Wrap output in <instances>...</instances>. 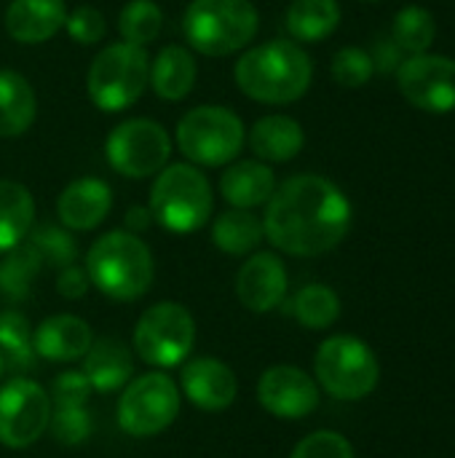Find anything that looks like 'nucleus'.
I'll use <instances>...</instances> for the list:
<instances>
[{"label": "nucleus", "instance_id": "f257e3e1", "mask_svg": "<svg viewBox=\"0 0 455 458\" xmlns=\"http://www.w3.org/2000/svg\"><path fill=\"white\" fill-rule=\"evenodd\" d=\"M351 228V204L327 177L298 174L276 185L265 204V239L295 258H316L335 250Z\"/></svg>", "mask_w": 455, "mask_h": 458}, {"label": "nucleus", "instance_id": "f03ea898", "mask_svg": "<svg viewBox=\"0 0 455 458\" xmlns=\"http://www.w3.org/2000/svg\"><path fill=\"white\" fill-rule=\"evenodd\" d=\"M314 78L311 56L295 40H268L247 48L236 67L233 81L241 94L263 105L298 102Z\"/></svg>", "mask_w": 455, "mask_h": 458}, {"label": "nucleus", "instance_id": "7ed1b4c3", "mask_svg": "<svg viewBox=\"0 0 455 458\" xmlns=\"http://www.w3.org/2000/svg\"><path fill=\"white\" fill-rule=\"evenodd\" d=\"M88 282L110 301L129 303L142 298L156 276L150 247L131 231L99 236L86 255Z\"/></svg>", "mask_w": 455, "mask_h": 458}, {"label": "nucleus", "instance_id": "20e7f679", "mask_svg": "<svg viewBox=\"0 0 455 458\" xmlns=\"http://www.w3.org/2000/svg\"><path fill=\"white\" fill-rule=\"evenodd\" d=\"M147 209L164 231L193 233L212 217V182L196 164H166L153 180Z\"/></svg>", "mask_w": 455, "mask_h": 458}, {"label": "nucleus", "instance_id": "39448f33", "mask_svg": "<svg viewBox=\"0 0 455 458\" xmlns=\"http://www.w3.org/2000/svg\"><path fill=\"white\" fill-rule=\"evenodd\" d=\"M260 27L249 0H190L182 13V32L193 51L204 56H231L247 48Z\"/></svg>", "mask_w": 455, "mask_h": 458}, {"label": "nucleus", "instance_id": "423d86ee", "mask_svg": "<svg viewBox=\"0 0 455 458\" xmlns=\"http://www.w3.org/2000/svg\"><path fill=\"white\" fill-rule=\"evenodd\" d=\"M150 56L147 48L131 43L105 46L86 72V91L102 113H121L131 107L147 89Z\"/></svg>", "mask_w": 455, "mask_h": 458}, {"label": "nucleus", "instance_id": "0eeeda50", "mask_svg": "<svg viewBox=\"0 0 455 458\" xmlns=\"http://www.w3.org/2000/svg\"><path fill=\"white\" fill-rule=\"evenodd\" d=\"M177 148L196 166H228L239 158L247 129L244 121L223 105H201L188 110L177 123Z\"/></svg>", "mask_w": 455, "mask_h": 458}, {"label": "nucleus", "instance_id": "6e6552de", "mask_svg": "<svg viewBox=\"0 0 455 458\" xmlns=\"http://www.w3.org/2000/svg\"><path fill=\"white\" fill-rule=\"evenodd\" d=\"M314 373L330 397L346 403L365 400L381 381L375 352L354 335H333L322 341L314 357Z\"/></svg>", "mask_w": 455, "mask_h": 458}, {"label": "nucleus", "instance_id": "1a4fd4ad", "mask_svg": "<svg viewBox=\"0 0 455 458\" xmlns=\"http://www.w3.org/2000/svg\"><path fill=\"white\" fill-rule=\"evenodd\" d=\"M196 344L193 314L174 301L150 306L134 327V352L156 368H174L188 360Z\"/></svg>", "mask_w": 455, "mask_h": 458}, {"label": "nucleus", "instance_id": "9d476101", "mask_svg": "<svg viewBox=\"0 0 455 458\" xmlns=\"http://www.w3.org/2000/svg\"><path fill=\"white\" fill-rule=\"evenodd\" d=\"M180 413V386L164 370L145 373L126 384L118 400V427L129 437H153L174 424Z\"/></svg>", "mask_w": 455, "mask_h": 458}, {"label": "nucleus", "instance_id": "9b49d317", "mask_svg": "<svg viewBox=\"0 0 455 458\" xmlns=\"http://www.w3.org/2000/svg\"><path fill=\"white\" fill-rule=\"evenodd\" d=\"M169 156L172 137L158 121L150 118H129L105 140V158L121 177H156L169 164Z\"/></svg>", "mask_w": 455, "mask_h": 458}, {"label": "nucleus", "instance_id": "f8f14e48", "mask_svg": "<svg viewBox=\"0 0 455 458\" xmlns=\"http://www.w3.org/2000/svg\"><path fill=\"white\" fill-rule=\"evenodd\" d=\"M51 421V397L46 389L24 376L0 386V443L13 451L35 445Z\"/></svg>", "mask_w": 455, "mask_h": 458}, {"label": "nucleus", "instance_id": "ddd939ff", "mask_svg": "<svg viewBox=\"0 0 455 458\" xmlns=\"http://www.w3.org/2000/svg\"><path fill=\"white\" fill-rule=\"evenodd\" d=\"M402 97L426 113L455 110V59L440 54H413L397 70Z\"/></svg>", "mask_w": 455, "mask_h": 458}, {"label": "nucleus", "instance_id": "4468645a", "mask_svg": "<svg viewBox=\"0 0 455 458\" xmlns=\"http://www.w3.org/2000/svg\"><path fill=\"white\" fill-rule=\"evenodd\" d=\"M257 400L276 419H306L319 408V384L295 365H274L257 381Z\"/></svg>", "mask_w": 455, "mask_h": 458}, {"label": "nucleus", "instance_id": "2eb2a0df", "mask_svg": "<svg viewBox=\"0 0 455 458\" xmlns=\"http://www.w3.org/2000/svg\"><path fill=\"white\" fill-rule=\"evenodd\" d=\"M287 268L274 252H252L236 276L239 303L255 314H268L284 303L287 295Z\"/></svg>", "mask_w": 455, "mask_h": 458}, {"label": "nucleus", "instance_id": "dca6fc26", "mask_svg": "<svg viewBox=\"0 0 455 458\" xmlns=\"http://www.w3.org/2000/svg\"><path fill=\"white\" fill-rule=\"evenodd\" d=\"M182 394L201 411H225L239 397V378L236 373L215 360V357H196L182 368L180 376Z\"/></svg>", "mask_w": 455, "mask_h": 458}, {"label": "nucleus", "instance_id": "f3484780", "mask_svg": "<svg viewBox=\"0 0 455 458\" xmlns=\"http://www.w3.org/2000/svg\"><path fill=\"white\" fill-rule=\"evenodd\" d=\"M113 209V191L99 177L72 180L56 199L59 225L67 231H94Z\"/></svg>", "mask_w": 455, "mask_h": 458}, {"label": "nucleus", "instance_id": "a211bd4d", "mask_svg": "<svg viewBox=\"0 0 455 458\" xmlns=\"http://www.w3.org/2000/svg\"><path fill=\"white\" fill-rule=\"evenodd\" d=\"M67 21L64 0H11L5 8V32L24 46L51 40Z\"/></svg>", "mask_w": 455, "mask_h": 458}, {"label": "nucleus", "instance_id": "6ab92c4d", "mask_svg": "<svg viewBox=\"0 0 455 458\" xmlns=\"http://www.w3.org/2000/svg\"><path fill=\"white\" fill-rule=\"evenodd\" d=\"M91 344H94V333L88 322L72 314L48 317L38 325V330H32V349L48 362L83 360Z\"/></svg>", "mask_w": 455, "mask_h": 458}, {"label": "nucleus", "instance_id": "aec40b11", "mask_svg": "<svg viewBox=\"0 0 455 458\" xmlns=\"http://www.w3.org/2000/svg\"><path fill=\"white\" fill-rule=\"evenodd\" d=\"M276 191L274 169L257 158L231 161L220 177V193L233 209H255L268 204Z\"/></svg>", "mask_w": 455, "mask_h": 458}, {"label": "nucleus", "instance_id": "412c9836", "mask_svg": "<svg viewBox=\"0 0 455 458\" xmlns=\"http://www.w3.org/2000/svg\"><path fill=\"white\" fill-rule=\"evenodd\" d=\"M247 142L252 148V153L257 156V161L263 164H284L292 161L306 142L303 126L292 118V115H263L255 121V126L247 134Z\"/></svg>", "mask_w": 455, "mask_h": 458}, {"label": "nucleus", "instance_id": "4be33fe9", "mask_svg": "<svg viewBox=\"0 0 455 458\" xmlns=\"http://www.w3.org/2000/svg\"><path fill=\"white\" fill-rule=\"evenodd\" d=\"M196 78H198V67H196V56L190 54V48L172 43V46H164L150 62L147 86H153L156 97L166 102H180L193 91Z\"/></svg>", "mask_w": 455, "mask_h": 458}, {"label": "nucleus", "instance_id": "5701e85b", "mask_svg": "<svg viewBox=\"0 0 455 458\" xmlns=\"http://www.w3.org/2000/svg\"><path fill=\"white\" fill-rule=\"evenodd\" d=\"M83 376L97 392H115L134 376V360L126 344L118 338H99L83 354Z\"/></svg>", "mask_w": 455, "mask_h": 458}, {"label": "nucleus", "instance_id": "b1692460", "mask_svg": "<svg viewBox=\"0 0 455 458\" xmlns=\"http://www.w3.org/2000/svg\"><path fill=\"white\" fill-rule=\"evenodd\" d=\"M38 115V99L29 81L0 67V137H21Z\"/></svg>", "mask_w": 455, "mask_h": 458}, {"label": "nucleus", "instance_id": "393cba45", "mask_svg": "<svg viewBox=\"0 0 455 458\" xmlns=\"http://www.w3.org/2000/svg\"><path fill=\"white\" fill-rule=\"evenodd\" d=\"M35 225L32 193L13 180H0V255L19 247Z\"/></svg>", "mask_w": 455, "mask_h": 458}, {"label": "nucleus", "instance_id": "a878e982", "mask_svg": "<svg viewBox=\"0 0 455 458\" xmlns=\"http://www.w3.org/2000/svg\"><path fill=\"white\" fill-rule=\"evenodd\" d=\"M263 239V220L252 209H228L212 223V244L225 255H249Z\"/></svg>", "mask_w": 455, "mask_h": 458}, {"label": "nucleus", "instance_id": "bb28decb", "mask_svg": "<svg viewBox=\"0 0 455 458\" xmlns=\"http://www.w3.org/2000/svg\"><path fill=\"white\" fill-rule=\"evenodd\" d=\"M341 24L338 0H292L287 8V30L298 43L330 38Z\"/></svg>", "mask_w": 455, "mask_h": 458}, {"label": "nucleus", "instance_id": "cd10ccee", "mask_svg": "<svg viewBox=\"0 0 455 458\" xmlns=\"http://www.w3.org/2000/svg\"><path fill=\"white\" fill-rule=\"evenodd\" d=\"M290 314L308 330H327L341 317V298L327 284H306L292 298Z\"/></svg>", "mask_w": 455, "mask_h": 458}, {"label": "nucleus", "instance_id": "c85d7f7f", "mask_svg": "<svg viewBox=\"0 0 455 458\" xmlns=\"http://www.w3.org/2000/svg\"><path fill=\"white\" fill-rule=\"evenodd\" d=\"M40 266H43L40 255L27 242H21L19 247L3 252V260H0V295L13 301V303L24 301L29 295V287H32Z\"/></svg>", "mask_w": 455, "mask_h": 458}, {"label": "nucleus", "instance_id": "c756f323", "mask_svg": "<svg viewBox=\"0 0 455 458\" xmlns=\"http://www.w3.org/2000/svg\"><path fill=\"white\" fill-rule=\"evenodd\" d=\"M164 30V11L156 0H129L118 16V32L123 43L147 46Z\"/></svg>", "mask_w": 455, "mask_h": 458}, {"label": "nucleus", "instance_id": "7c9ffc66", "mask_svg": "<svg viewBox=\"0 0 455 458\" xmlns=\"http://www.w3.org/2000/svg\"><path fill=\"white\" fill-rule=\"evenodd\" d=\"M32 327L19 311H0V354L5 370L21 373L32 368Z\"/></svg>", "mask_w": 455, "mask_h": 458}, {"label": "nucleus", "instance_id": "2f4dec72", "mask_svg": "<svg viewBox=\"0 0 455 458\" xmlns=\"http://www.w3.org/2000/svg\"><path fill=\"white\" fill-rule=\"evenodd\" d=\"M434 35H437V21L421 5H408L394 16L392 40L410 56L424 54L434 43Z\"/></svg>", "mask_w": 455, "mask_h": 458}, {"label": "nucleus", "instance_id": "473e14b6", "mask_svg": "<svg viewBox=\"0 0 455 458\" xmlns=\"http://www.w3.org/2000/svg\"><path fill=\"white\" fill-rule=\"evenodd\" d=\"M24 242L40 255V260L46 266L64 268V266H72L78 260V244L64 225H56V223L32 225Z\"/></svg>", "mask_w": 455, "mask_h": 458}, {"label": "nucleus", "instance_id": "72a5a7b5", "mask_svg": "<svg viewBox=\"0 0 455 458\" xmlns=\"http://www.w3.org/2000/svg\"><path fill=\"white\" fill-rule=\"evenodd\" d=\"M375 67L373 59L365 48L357 46H346L333 56V78L343 86V89H359L373 78Z\"/></svg>", "mask_w": 455, "mask_h": 458}, {"label": "nucleus", "instance_id": "f704fd0d", "mask_svg": "<svg viewBox=\"0 0 455 458\" xmlns=\"http://www.w3.org/2000/svg\"><path fill=\"white\" fill-rule=\"evenodd\" d=\"M67 35L80 43V46H94L105 38L107 32V19L99 8L94 5H78L72 11H67V21H64Z\"/></svg>", "mask_w": 455, "mask_h": 458}, {"label": "nucleus", "instance_id": "c9c22d12", "mask_svg": "<svg viewBox=\"0 0 455 458\" xmlns=\"http://www.w3.org/2000/svg\"><path fill=\"white\" fill-rule=\"evenodd\" d=\"M290 458H354V448L343 435L319 429L303 437Z\"/></svg>", "mask_w": 455, "mask_h": 458}, {"label": "nucleus", "instance_id": "e433bc0d", "mask_svg": "<svg viewBox=\"0 0 455 458\" xmlns=\"http://www.w3.org/2000/svg\"><path fill=\"white\" fill-rule=\"evenodd\" d=\"M48 429L62 445H78L91 435V419L86 408H56L51 411Z\"/></svg>", "mask_w": 455, "mask_h": 458}, {"label": "nucleus", "instance_id": "4c0bfd02", "mask_svg": "<svg viewBox=\"0 0 455 458\" xmlns=\"http://www.w3.org/2000/svg\"><path fill=\"white\" fill-rule=\"evenodd\" d=\"M88 394H91V384L83 376V370L80 373L67 370L54 378L48 397H51V405H56V408H83Z\"/></svg>", "mask_w": 455, "mask_h": 458}, {"label": "nucleus", "instance_id": "58836bf2", "mask_svg": "<svg viewBox=\"0 0 455 458\" xmlns=\"http://www.w3.org/2000/svg\"><path fill=\"white\" fill-rule=\"evenodd\" d=\"M88 274H86V268H80V266H64V268H59V276H56V290H59V295L62 298H70V301H78V298H83L86 295V290H88Z\"/></svg>", "mask_w": 455, "mask_h": 458}, {"label": "nucleus", "instance_id": "ea45409f", "mask_svg": "<svg viewBox=\"0 0 455 458\" xmlns=\"http://www.w3.org/2000/svg\"><path fill=\"white\" fill-rule=\"evenodd\" d=\"M370 59H373V67H375L378 72H397L400 64L405 62V51H402V48L392 40V35H389V38L375 40V46H373V51H370Z\"/></svg>", "mask_w": 455, "mask_h": 458}, {"label": "nucleus", "instance_id": "a19ab883", "mask_svg": "<svg viewBox=\"0 0 455 458\" xmlns=\"http://www.w3.org/2000/svg\"><path fill=\"white\" fill-rule=\"evenodd\" d=\"M150 223H153V215H150V209H147V207H131V209L126 212V228H129L131 233H142V231H147V228H150Z\"/></svg>", "mask_w": 455, "mask_h": 458}, {"label": "nucleus", "instance_id": "79ce46f5", "mask_svg": "<svg viewBox=\"0 0 455 458\" xmlns=\"http://www.w3.org/2000/svg\"><path fill=\"white\" fill-rule=\"evenodd\" d=\"M5 373V360H3V354H0V376Z\"/></svg>", "mask_w": 455, "mask_h": 458}]
</instances>
